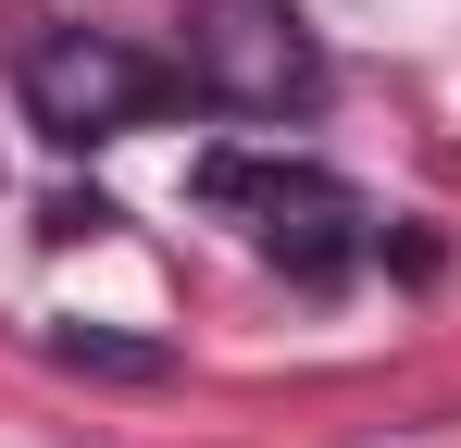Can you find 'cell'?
I'll use <instances>...</instances> for the list:
<instances>
[{
  "label": "cell",
  "mask_w": 461,
  "mask_h": 448,
  "mask_svg": "<svg viewBox=\"0 0 461 448\" xmlns=\"http://www.w3.org/2000/svg\"><path fill=\"white\" fill-rule=\"evenodd\" d=\"M200 212H225L262 262H287L300 287H337L362 249H375V200L349 175H324L300 149H200Z\"/></svg>",
  "instance_id": "cell-1"
},
{
  "label": "cell",
  "mask_w": 461,
  "mask_h": 448,
  "mask_svg": "<svg viewBox=\"0 0 461 448\" xmlns=\"http://www.w3.org/2000/svg\"><path fill=\"white\" fill-rule=\"evenodd\" d=\"M175 100H187V63H150V50L113 38V25H63V38L25 50V112H38L63 149L138 138V125H162Z\"/></svg>",
  "instance_id": "cell-2"
},
{
  "label": "cell",
  "mask_w": 461,
  "mask_h": 448,
  "mask_svg": "<svg viewBox=\"0 0 461 448\" xmlns=\"http://www.w3.org/2000/svg\"><path fill=\"white\" fill-rule=\"evenodd\" d=\"M187 87L212 112H249V125H287L324 100V50H312L300 0H200L187 13Z\"/></svg>",
  "instance_id": "cell-3"
},
{
  "label": "cell",
  "mask_w": 461,
  "mask_h": 448,
  "mask_svg": "<svg viewBox=\"0 0 461 448\" xmlns=\"http://www.w3.org/2000/svg\"><path fill=\"white\" fill-rule=\"evenodd\" d=\"M50 349H63V362H100V373H150L162 349H113V336H50Z\"/></svg>",
  "instance_id": "cell-4"
}]
</instances>
